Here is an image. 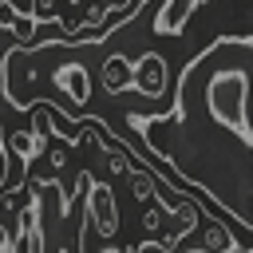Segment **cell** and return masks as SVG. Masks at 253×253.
I'll return each mask as SVG.
<instances>
[{"mask_svg": "<svg viewBox=\"0 0 253 253\" xmlns=\"http://www.w3.org/2000/svg\"><path fill=\"white\" fill-rule=\"evenodd\" d=\"M202 249H206V253H241L237 241H233V233L225 229V221H210V225H206Z\"/></svg>", "mask_w": 253, "mask_h": 253, "instance_id": "8992f818", "label": "cell"}, {"mask_svg": "<svg viewBox=\"0 0 253 253\" xmlns=\"http://www.w3.org/2000/svg\"><path fill=\"white\" fill-rule=\"evenodd\" d=\"M4 249H8V229L0 225V253H4Z\"/></svg>", "mask_w": 253, "mask_h": 253, "instance_id": "ba28073f", "label": "cell"}, {"mask_svg": "<svg viewBox=\"0 0 253 253\" xmlns=\"http://www.w3.org/2000/svg\"><path fill=\"white\" fill-rule=\"evenodd\" d=\"M146 146L253 229V36H221L178 79L170 115H126Z\"/></svg>", "mask_w": 253, "mask_h": 253, "instance_id": "6da1fadb", "label": "cell"}, {"mask_svg": "<svg viewBox=\"0 0 253 253\" xmlns=\"http://www.w3.org/2000/svg\"><path fill=\"white\" fill-rule=\"evenodd\" d=\"M126 87H130V63L123 55H111L103 63V91L107 95H123Z\"/></svg>", "mask_w": 253, "mask_h": 253, "instance_id": "5b68a950", "label": "cell"}, {"mask_svg": "<svg viewBox=\"0 0 253 253\" xmlns=\"http://www.w3.org/2000/svg\"><path fill=\"white\" fill-rule=\"evenodd\" d=\"M198 253H206V249H198ZM241 253H245V249H241Z\"/></svg>", "mask_w": 253, "mask_h": 253, "instance_id": "30bf717a", "label": "cell"}, {"mask_svg": "<svg viewBox=\"0 0 253 253\" xmlns=\"http://www.w3.org/2000/svg\"><path fill=\"white\" fill-rule=\"evenodd\" d=\"M162 213H166V210H154V206H150V210H146V213H142V225H146V229H150V233H154V229H158V225H162Z\"/></svg>", "mask_w": 253, "mask_h": 253, "instance_id": "52a82bcc", "label": "cell"}, {"mask_svg": "<svg viewBox=\"0 0 253 253\" xmlns=\"http://www.w3.org/2000/svg\"><path fill=\"white\" fill-rule=\"evenodd\" d=\"M111 4H115V8H119V4H126V0H111Z\"/></svg>", "mask_w": 253, "mask_h": 253, "instance_id": "9c48e42d", "label": "cell"}, {"mask_svg": "<svg viewBox=\"0 0 253 253\" xmlns=\"http://www.w3.org/2000/svg\"><path fill=\"white\" fill-rule=\"evenodd\" d=\"M87 217H95V229H99L103 237H111V233L119 229V206H115L111 186L99 182V186L87 194Z\"/></svg>", "mask_w": 253, "mask_h": 253, "instance_id": "3957f363", "label": "cell"}, {"mask_svg": "<svg viewBox=\"0 0 253 253\" xmlns=\"http://www.w3.org/2000/svg\"><path fill=\"white\" fill-rule=\"evenodd\" d=\"M130 91H138L142 99H158L166 95V59L146 51L130 63Z\"/></svg>", "mask_w": 253, "mask_h": 253, "instance_id": "7a4b0ae2", "label": "cell"}, {"mask_svg": "<svg viewBox=\"0 0 253 253\" xmlns=\"http://www.w3.org/2000/svg\"><path fill=\"white\" fill-rule=\"evenodd\" d=\"M55 87H63V95H67L75 107H83L87 95H91V75H87L83 63H59V67H55Z\"/></svg>", "mask_w": 253, "mask_h": 253, "instance_id": "277c9868", "label": "cell"}]
</instances>
